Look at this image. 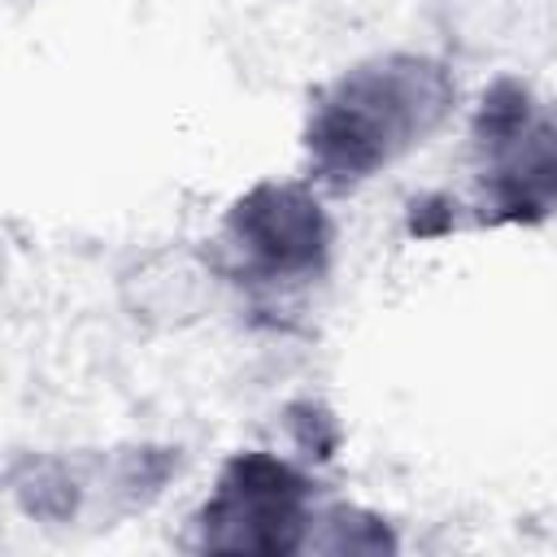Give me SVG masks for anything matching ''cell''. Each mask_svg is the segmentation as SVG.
I'll return each instance as SVG.
<instances>
[{"label":"cell","instance_id":"cell-1","mask_svg":"<svg viewBox=\"0 0 557 557\" xmlns=\"http://www.w3.org/2000/svg\"><path fill=\"white\" fill-rule=\"evenodd\" d=\"M457 100L453 74L422 52L357 61L309 109L305 152L326 187H357L435 135Z\"/></svg>","mask_w":557,"mask_h":557},{"label":"cell","instance_id":"cell-2","mask_svg":"<svg viewBox=\"0 0 557 557\" xmlns=\"http://www.w3.org/2000/svg\"><path fill=\"white\" fill-rule=\"evenodd\" d=\"M479 205L509 222L557 213V104L531 100L518 83H496L474 117Z\"/></svg>","mask_w":557,"mask_h":557},{"label":"cell","instance_id":"cell-3","mask_svg":"<svg viewBox=\"0 0 557 557\" xmlns=\"http://www.w3.org/2000/svg\"><path fill=\"white\" fill-rule=\"evenodd\" d=\"M331 261V222L313 187L257 183L222 222V270L235 283L292 292L313 283Z\"/></svg>","mask_w":557,"mask_h":557},{"label":"cell","instance_id":"cell-4","mask_svg":"<svg viewBox=\"0 0 557 557\" xmlns=\"http://www.w3.org/2000/svg\"><path fill=\"white\" fill-rule=\"evenodd\" d=\"M309 479L274 453H239L196 513V544L226 553H300L313 522Z\"/></svg>","mask_w":557,"mask_h":557},{"label":"cell","instance_id":"cell-5","mask_svg":"<svg viewBox=\"0 0 557 557\" xmlns=\"http://www.w3.org/2000/svg\"><path fill=\"white\" fill-rule=\"evenodd\" d=\"M209 278H213V270H205L196 261H183V257L148 261V265H139V278H135V287H139L135 309L139 313H161V318H187L205 305Z\"/></svg>","mask_w":557,"mask_h":557}]
</instances>
